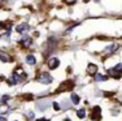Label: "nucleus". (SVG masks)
<instances>
[{
	"label": "nucleus",
	"instance_id": "1",
	"mask_svg": "<svg viewBox=\"0 0 122 121\" xmlns=\"http://www.w3.org/2000/svg\"><path fill=\"white\" fill-rule=\"evenodd\" d=\"M36 79H38V82L43 83V85H49V83H52V81H53V77L49 73H47V72H42V73L38 76Z\"/></svg>",
	"mask_w": 122,
	"mask_h": 121
},
{
	"label": "nucleus",
	"instance_id": "2",
	"mask_svg": "<svg viewBox=\"0 0 122 121\" xmlns=\"http://www.w3.org/2000/svg\"><path fill=\"white\" fill-rule=\"evenodd\" d=\"M74 87V82L71 79H66V81H64L60 85V87L57 89V91H69V90H71V89Z\"/></svg>",
	"mask_w": 122,
	"mask_h": 121
},
{
	"label": "nucleus",
	"instance_id": "3",
	"mask_svg": "<svg viewBox=\"0 0 122 121\" xmlns=\"http://www.w3.org/2000/svg\"><path fill=\"white\" fill-rule=\"evenodd\" d=\"M91 120L92 121H100L101 120V108L99 105H95L91 112Z\"/></svg>",
	"mask_w": 122,
	"mask_h": 121
},
{
	"label": "nucleus",
	"instance_id": "4",
	"mask_svg": "<svg viewBox=\"0 0 122 121\" xmlns=\"http://www.w3.org/2000/svg\"><path fill=\"white\" fill-rule=\"evenodd\" d=\"M118 48H120V44H117V43H112V44H109L108 47L103 51V53L104 55H112V53H114Z\"/></svg>",
	"mask_w": 122,
	"mask_h": 121
},
{
	"label": "nucleus",
	"instance_id": "5",
	"mask_svg": "<svg viewBox=\"0 0 122 121\" xmlns=\"http://www.w3.org/2000/svg\"><path fill=\"white\" fill-rule=\"evenodd\" d=\"M60 65V60L57 59V57H51V59L48 60V68L51 69V70H55V69H57Z\"/></svg>",
	"mask_w": 122,
	"mask_h": 121
},
{
	"label": "nucleus",
	"instance_id": "6",
	"mask_svg": "<svg viewBox=\"0 0 122 121\" xmlns=\"http://www.w3.org/2000/svg\"><path fill=\"white\" fill-rule=\"evenodd\" d=\"M29 29H30V26H29L27 24H20V25L16 26V31L18 34H25V33L29 31Z\"/></svg>",
	"mask_w": 122,
	"mask_h": 121
},
{
	"label": "nucleus",
	"instance_id": "7",
	"mask_svg": "<svg viewBox=\"0 0 122 121\" xmlns=\"http://www.w3.org/2000/svg\"><path fill=\"white\" fill-rule=\"evenodd\" d=\"M31 43H33V39H31L30 37H24V38L20 40V44L24 48H29L31 46Z\"/></svg>",
	"mask_w": 122,
	"mask_h": 121
},
{
	"label": "nucleus",
	"instance_id": "8",
	"mask_svg": "<svg viewBox=\"0 0 122 121\" xmlns=\"http://www.w3.org/2000/svg\"><path fill=\"white\" fill-rule=\"evenodd\" d=\"M94 79L96 81V82H104V81H108V79H109V76H107V74L96 73V74L94 76Z\"/></svg>",
	"mask_w": 122,
	"mask_h": 121
},
{
	"label": "nucleus",
	"instance_id": "9",
	"mask_svg": "<svg viewBox=\"0 0 122 121\" xmlns=\"http://www.w3.org/2000/svg\"><path fill=\"white\" fill-rule=\"evenodd\" d=\"M0 60H1L3 63H10L12 61V57H10L7 52H4V51H0Z\"/></svg>",
	"mask_w": 122,
	"mask_h": 121
},
{
	"label": "nucleus",
	"instance_id": "10",
	"mask_svg": "<svg viewBox=\"0 0 122 121\" xmlns=\"http://www.w3.org/2000/svg\"><path fill=\"white\" fill-rule=\"evenodd\" d=\"M87 73L88 74H96L97 73V67L95 64H88V67H87Z\"/></svg>",
	"mask_w": 122,
	"mask_h": 121
},
{
	"label": "nucleus",
	"instance_id": "11",
	"mask_svg": "<svg viewBox=\"0 0 122 121\" xmlns=\"http://www.w3.org/2000/svg\"><path fill=\"white\" fill-rule=\"evenodd\" d=\"M26 63H27L29 65H35L36 64V59L34 55H27L26 56Z\"/></svg>",
	"mask_w": 122,
	"mask_h": 121
},
{
	"label": "nucleus",
	"instance_id": "12",
	"mask_svg": "<svg viewBox=\"0 0 122 121\" xmlns=\"http://www.w3.org/2000/svg\"><path fill=\"white\" fill-rule=\"evenodd\" d=\"M70 100H71V103H73V104H75V105H77V104H79V102H81V98L78 96V95L75 94V93H71V94H70Z\"/></svg>",
	"mask_w": 122,
	"mask_h": 121
},
{
	"label": "nucleus",
	"instance_id": "13",
	"mask_svg": "<svg viewBox=\"0 0 122 121\" xmlns=\"http://www.w3.org/2000/svg\"><path fill=\"white\" fill-rule=\"evenodd\" d=\"M77 117L78 119H81V120H83L86 117V109H78L77 111Z\"/></svg>",
	"mask_w": 122,
	"mask_h": 121
},
{
	"label": "nucleus",
	"instance_id": "14",
	"mask_svg": "<svg viewBox=\"0 0 122 121\" xmlns=\"http://www.w3.org/2000/svg\"><path fill=\"white\" fill-rule=\"evenodd\" d=\"M112 69H113L114 72H117V73H120L121 76H122V63H120V64H117L116 67H113Z\"/></svg>",
	"mask_w": 122,
	"mask_h": 121
},
{
	"label": "nucleus",
	"instance_id": "15",
	"mask_svg": "<svg viewBox=\"0 0 122 121\" xmlns=\"http://www.w3.org/2000/svg\"><path fill=\"white\" fill-rule=\"evenodd\" d=\"M8 99H9V95H4V96L1 98V103H4V104H5V103L8 102Z\"/></svg>",
	"mask_w": 122,
	"mask_h": 121
},
{
	"label": "nucleus",
	"instance_id": "16",
	"mask_svg": "<svg viewBox=\"0 0 122 121\" xmlns=\"http://www.w3.org/2000/svg\"><path fill=\"white\" fill-rule=\"evenodd\" d=\"M53 108H55V111H60V105H59V103L55 102V103H53Z\"/></svg>",
	"mask_w": 122,
	"mask_h": 121
},
{
	"label": "nucleus",
	"instance_id": "17",
	"mask_svg": "<svg viewBox=\"0 0 122 121\" xmlns=\"http://www.w3.org/2000/svg\"><path fill=\"white\" fill-rule=\"evenodd\" d=\"M64 1H65L66 4H74V3L77 1V0H64Z\"/></svg>",
	"mask_w": 122,
	"mask_h": 121
},
{
	"label": "nucleus",
	"instance_id": "18",
	"mask_svg": "<svg viewBox=\"0 0 122 121\" xmlns=\"http://www.w3.org/2000/svg\"><path fill=\"white\" fill-rule=\"evenodd\" d=\"M27 117H29V119H34V112H29Z\"/></svg>",
	"mask_w": 122,
	"mask_h": 121
},
{
	"label": "nucleus",
	"instance_id": "19",
	"mask_svg": "<svg viewBox=\"0 0 122 121\" xmlns=\"http://www.w3.org/2000/svg\"><path fill=\"white\" fill-rule=\"evenodd\" d=\"M7 107H1V108H0V112H7Z\"/></svg>",
	"mask_w": 122,
	"mask_h": 121
},
{
	"label": "nucleus",
	"instance_id": "20",
	"mask_svg": "<svg viewBox=\"0 0 122 121\" xmlns=\"http://www.w3.org/2000/svg\"><path fill=\"white\" fill-rule=\"evenodd\" d=\"M36 121H49L48 119H44V117H42V119H38Z\"/></svg>",
	"mask_w": 122,
	"mask_h": 121
},
{
	"label": "nucleus",
	"instance_id": "21",
	"mask_svg": "<svg viewBox=\"0 0 122 121\" xmlns=\"http://www.w3.org/2000/svg\"><path fill=\"white\" fill-rule=\"evenodd\" d=\"M0 121H7V120H5V117H3V116H0Z\"/></svg>",
	"mask_w": 122,
	"mask_h": 121
},
{
	"label": "nucleus",
	"instance_id": "22",
	"mask_svg": "<svg viewBox=\"0 0 122 121\" xmlns=\"http://www.w3.org/2000/svg\"><path fill=\"white\" fill-rule=\"evenodd\" d=\"M3 27H4V24H3L1 21H0V29H3Z\"/></svg>",
	"mask_w": 122,
	"mask_h": 121
},
{
	"label": "nucleus",
	"instance_id": "23",
	"mask_svg": "<svg viewBox=\"0 0 122 121\" xmlns=\"http://www.w3.org/2000/svg\"><path fill=\"white\" fill-rule=\"evenodd\" d=\"M64 121H70V120H69V119H65V120H64Z\"/></svg>",
	"mask_w": 122,
	"mask_h": 121
},
{
	"label": "nucleus",
	"instance_id": "24",
	"mask_svg": "<svg viewBox=\"0 0 122 121\" xmlns=\"http://www.w3.org/2000/svg\"><path fill=\"white\" fill-rule=\"evenodd\" d=\"M0 37H1V35H0Z\"/></svg>",
	"mask_w": 122,
	"mask_h": 121
}]
</instances>
